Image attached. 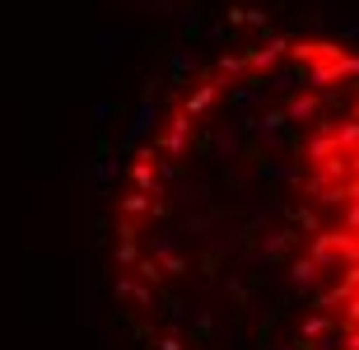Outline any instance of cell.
<instances>
[{
  "mask_svg": "<svg viewBox=\"0 0 359 350\" xmlns=\"http://www.w3.org/2000/svg\"><path fill=\"white\" fill-rule=\"evenodd\" d=\"M112 281L154 350H359V47L201 66L126 163Z\"/></svg>",
  "mask_w": 359,
  "mask_h": 350,
  "instance_id": "6da1fadb",
  "label": "cell"
}]
</instances>
